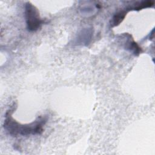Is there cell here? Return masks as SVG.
<instances>
[{
	"instance_id": "3",
	"label": "cell",
	"mask_w": 155,
	"mask_h": 155,
	"mask_svg": "<svg viewBox=\"0 0 155 155\" xmlns=\"http://www.w3.org/2000/svg\"><path fill=\"white\" fill-rule=\"evenodd\" d=\"M127 13V12L126 10H120L115 13L112 19V22L111 24V26L116 27L119 25L125 18Z\"/></svg>"
},
{
	"instance_id": "1",
	"label": "cell",
	"mask_w": 155,
	"mask_h": 155,
	"mask_svg": "<svg viewBox=\"0 0 155 155\" xmlns=\"http://www.w3.org/2000/svg\"><path fill=\"white\" fill-rule=\"evenodd\" d=\"M13 110L10 109L5 113L4 122V129L12 136H28L30 134H41L43 131V127L46 123L45 117H39L35 121L28 124H21L12 117Z\"/></svg>"
},
{
	"instance_id": "5",
	"label": "cell",
	"mask_w": 155,
	"mask_h": 155,
	"mask_svg": "<svg viewBox=\"0 0 155 155\" xmlns=\"http://www.w3.org/2000/svg\"><path fill=\"white\" fill-rule=\"evenodd\" d=\"M154 5V2L151 1H142L140 2H139L137 5L134 7L133 9L134 10H140L142 8H148V7H151Z\"/></svg>"
},
{
	"instance_id": "2",
	"label": "cell",
	"mask_w": 155,
	"mask_h": 155,
	"mask_svg": "<svg viewBox=\"0 0 155 155\" xmlns=\"http://www.w3.org/2000/svg\"><path fill=\"white\" fill-rule=\"evenodd\" d=\"M25 16L27 28L30 31L38 30L44 22L40 17L38 8L30 2L25 5Z\"/></svg>"
},
{
	"instance_id": "4",
	"label": "cell",
	"mask_w": 155,
	"mask_h": 155,
	"mask_svg": "<svg viewBox=\"0 0 155 155\" xmlns=\"http://www.w3.org/2000/svg\"><path fill=\"white\" fill-rule=\"evenodd\" d=\"M127 48L135 55H138L142 52L141 47H140L139 45L133 40L128 42V45Z\"/></svg>"
}]
</instances>
